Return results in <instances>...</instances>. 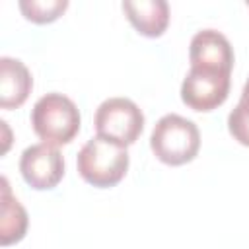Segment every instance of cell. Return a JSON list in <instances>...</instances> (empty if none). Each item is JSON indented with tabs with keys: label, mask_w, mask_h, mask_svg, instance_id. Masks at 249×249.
Returning <instances> with one entry per match:
<instances>
[{
	"label": "cell",
	"mask_w": 249,
	"mask_h": 249,
	"mask_svg": "<svg viewBox=\"0 0 249 249\" xmlns=\"http://www.w3.org/2000/svg\"><path fill=\"white\" fill-rule=\"evenodd\" d=\"M128 161L126 146L95 134L80 148L76 167L86 183L97 189H109L123 181L128 169Z\"/></svg>",
	"instance_id": "1"
},
{
	"label": "cell",
	"mask_w": 249,
	"mask_h": 249,
	"mask_svg": "<svg viewBox=\"0 0 249 249\" xmlns=\"http://www.w3.org/2000/svg\"><path fill=\"white\" fill-rule=\"evenodd\" d=\"M189 62L193 68L230 72L233 68V49L228 37L216 29L196 31L189 45Z\"/></svg>",
	"instance_id": "7"
},
{
	"label": "cell",
	"mask_w": 249,
	"mask_h": 249,
	"mask_svg": "<svg viewBox=\"0 0 249 249\" xmlns=\"http://www.w3.org/2000/svg\"><path fill=\"white\" fill-rule=\"evenodd\" d=\"M247 8H249V0H247Z\"/></svg>",
	"instance_id": "13"
},
{
	"label": "cell",
	"mask_w": 249,
	"mask_h": 249,
	"mask_svg": "<svg viewBox=\"0 0 249 249\" xmlns=\"http://www.w3.org/2000/svg\"><path fill=\"white\" fill-rule=\"evenodd\" d=\"M123 12L144 37H161L169 25V4L165 0H124Z\"/></svg>",
	"instance_id": "9"
},
{
	"label": "cell",
	"mask_w": 249,
	"mask_h": 249,
	"mask_svg": "<svg viewBox=\"0 0 249 249\" xmlns=\"http://www.w3.org/2000/svg\"><path fill=\"white\" fill-rule=\"evenodd\" d=\"M68 8V0H19V10L33 23H51Z\"/></svg>",
	"instance_id": "11"
},
{
	"label": "cell",
	"mask_w": 249,
	"mask_h": 249,
	"mask_svg": "<svg viewBox=\"0 0 249 249\" xmlns=\"http://www.w3.org/2000/svg\"><path fill=\"white\" fill-rule=\"evenodd\" d=\"M228 130L233 140L249 148V78L241 89L239 103L228 115Z\"/></svg>",
	"instance_id": "12"
},
{
	"label": "cell",
	"mask_w": 249,
	"mask_h": 249,
	"mask_svg": "<svg viewBox=\"0 0 249 249\" xmlns=\"http://www.w3.org/2000/svg\"><path fill=\"white\" fill-rule=\"evenodd\" d=\"M154 156L165 165H183L196 158L200 150L198 126L177 113L163 115L150 134Z\"/></svg>",
	"instance_id": "2"
},
{
	"label": "cell",
	"mask_w": 249,
	"mask_h": 249,
	"mask_svg": "<svg viewBox=\"0 0 249 249\" xmlns=\"http://www.w3.org/2000/svg\"><path fill=\"white\" fill-rule=\"evenodd\" d=\"M2 214H0V243L12 245L25 237L27 231V212L21 206V202L12 195L8 179L2 177Z\"/></svg>",
	"instance_id": "10"
},
{
	"label": "cell",
	"mask_w": 249,
	"mask_h": 249,
	"mask_svg": "<svg viewBox=\"0 0 249 249\" xmlns=\"http://www.w3.org/2000/svg\"><path fill=\"white\" fill-rule=\"evenodd\" d=\"M80 123L82 117L76 103L58 91L39 97L31 109V126L35 134L51 146L72 142L80 132Z\"/></svg>",
	"instance_id": "3"
},
{
	"label": "cell",
	"mask_w": 249,
	"mask_h": 249,
	"mask_svg": "<svg viewBox=\"0 0 249 249\" xmlns=\"http://www.w3.org/2000/svg\"><path fill=\"white\" fill-rule=\"evenodd\" d=\"M230 72L220 70H204V68H193L187 72L183 84H181V99L183 103L200 113H208L212 109H218L230 93L231 84Z\"/></svg>",
	"instance_id": "5"
},
{
	"label": "cell",
	"mask_w": 249,
	"mask_h": 249,
	"mask_svg": "<svg viewBox=\"0 0 249 249\" xmlns=\"http://www.w3.org/2000/svg\"><path fill=\"white\" fill-rule=\"evenodd\" d=\"M33 89V78L27 66L12 56L0 58V107H21Z\"/></svg>",
	"instance_id": "8"
},
{
	"label": "cell",
	"mask_w": 249,
	"mask_h": 249,
	"mask_svg": "<svg viewBox=\"0 0 249 249\" xmlns=\"http://www.w3.org/2000/svg\"><path fill=\"white\" fill-rule=\"evenodd\" d=\"M19 171L31 189L49 191L54 189L64 177V158L56 146L47 142L31 144L21 152Z\"/></svg>",
	"instance_id": "6"
},
{
	"label": "cell",
	"mask_w": 249,
	"mask_h": 249,
	"mask_svg": "<svg viewBox=\"0 0 249 249\" xmlns=\"http://www.w3.org/2000/svg\"><path fill=\"white\" fill-rule=\"evenodd\" d=\"M93 124L99 136L130 146L144 130V113L128 97H109L97 107Z\"/></svg>",
	"instance_id": "4"
}]
</instances>
